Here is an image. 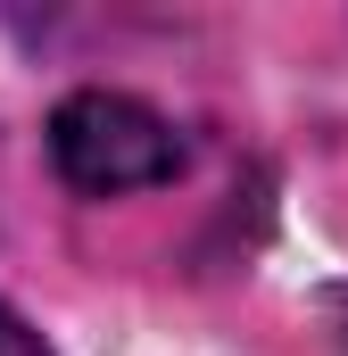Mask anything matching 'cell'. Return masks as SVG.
I'll return each mask as SVG.
<instances>
[{
  "instance_id": "6da1fadb",
  "label": "cell",
  "mask_w": 348,
  "mask_h": 356,
  "mask_svg": "<svg viewBox=\"0 0 348 356\" xmlns=\"http://www.w3.org/2000/svg\"><path fill=\"white\" fill-rule=\"evenodd\" d=\"M50 166L75 199H125V191H158L191 166V141L166 108H150L141 91L84 83L50 108Z\"/></svg>"
},
{
  "instance_id": "7a4b0ae2",
  "label": "cell",
  "mask_w": 348,
  "mask_h": 356,
  "mask_svg": "<svg viewBox=\"0 0 348 356\" xmlns=\"http://www.w3.org/2000/svg\"><path fill=\"white\" fill-rule=\"evenodd\" d=\"M0 356H58L50 340H42V323H33L17 298H0Z\"/></svg>"
}]
</instances>
